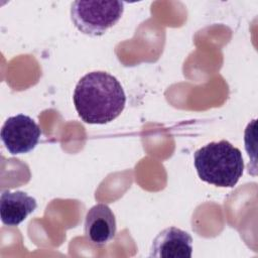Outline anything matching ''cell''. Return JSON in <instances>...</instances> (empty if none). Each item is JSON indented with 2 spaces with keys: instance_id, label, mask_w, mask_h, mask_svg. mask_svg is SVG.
Instances as JSON below:
<instances>
[{
  "instance_id": "6da1fadb",
  "label": "cell",
  "mask_w": 258,
  "mask_h": 258,
  "mask_svg": "<svg viewBox=\"0 0 258 258\" xmlns=\"http://www.w3.org/2000/svg\"><path fill=\"white\" fill-rule=\"evenodd\" d=\"M73 101L84 122L106 124L122 113L126 104V95L114 76L98 71L85 75L78 82Z\"/></svg>"
},
{
  "instance_id": "7a4b0ae2",
  "label": "cell",
  "mask_w": 258,
  "mask_h": 258,
  "mask_svg": "<svg viewBox=\"0 0 258 258\" xmlns=\"http://www.w3.org/2000/svg\"><path fill=\"white\" fill-rule=\"evenodd\" d=\"M194 164L202 180L221 187L236 185L244 170L241 151L227 140L211 142L198 149Z\"/></svg>"
},
{
  "instance_id": "3957f363",
  "label": "cell",
  "mask_w": 258,
  "mask_h": 258,
  "mask_svg": "<svg viewBox=\"0 0 258 258\" xmlns=\"http://www.w3.org/2000/svg\"><path fill=\"white\" fill-rule=\"evenodd\" d=\"M123 12L124 3L121 1H75L71 19L84 34L101 36L117 24Z\"/></svg>"
},
{
  "instance_id": "277c9868",
  "label": "cell",
  "mask_w": 258,
  "mask_h": 258,
  "mask_svg": "<svg viewBox=\"0 0 258 258\" xmlns=\"http://www.w3.org/2000/svg\"><path fill=\"white\" fill-rule=\"evenodd\" d=\"M1 140L13 155L28 153L37 145L41 136L39 126L24 114L9 117L1 128Z\"/></svg>"
},
{
  "instance_id": "5b68a950",
  "label": "cell",
  "mask_w": 258,
  "mask_h": 258,
  "mask_svg": "<svg viewBox=\"0 0 258 258\" xmlns=\"http://www.w3.org/2000/svg\"><path fill=\"white\" fill-rule=\"evenodd\" d=\"M84 231L89 242L98 247L105 246L115 238L116 219L108 205L97 204L88 211Z\"/></svg>"
},
{
  "instance_id": "8992f818",
  "label": "cell",
  "mask_w": 258,
  "mask_h": 258,
  "mask_svg": "<svg viewBox=\"0 0 258 258\" xmlns=\"http://www.w3.org/2000/svg\"><path fill=\"white\" fill-rule=\"evenodd\" d=\"M191 253V236L181 229L169 227L159 232L153 239L149 257L190 258Z\"/></svg>"
},
{
  "instance_id": "52a82bcc",
  "label": "cell",
  "mask_w": 258,
  "mask_h": 258,
  "mask_svg": "<svg viewBox=\"0 0 258 258\" xmlns=\"http://www.w3.org/2000/svg\"><path fill=\"white\" fill-rule=\"evenodd\" d=\"M36 207V200L24 191H2L0 197L1 222L10 227L18 226Z\"/></svg>"
}]
</instances>
